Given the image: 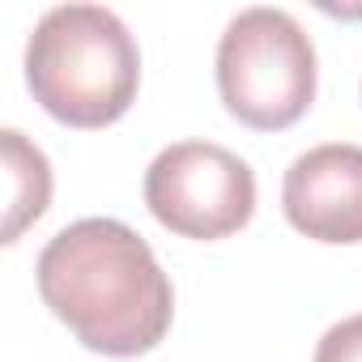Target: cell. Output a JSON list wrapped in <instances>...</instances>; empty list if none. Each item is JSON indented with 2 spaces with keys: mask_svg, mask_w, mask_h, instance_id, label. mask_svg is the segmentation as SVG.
<instances>
[{
  "mask_svg": "<svg viewBox=\"0 0 362 362\" xmlns=\"http://www.w3.org/2000/svg\"><path fill=\"white\" fill-rule=\"evenodd\" d=\"M39 294L94 354H149L175 320V290L153 247L115 218H81L39 252Z\"/></svg>",
  "mask_w": 362,
  "mask_h": 362,
  "instance_id": "6da1fadb",
  "label": "cell"
},
{
  "mask_svg": "<svg viewBox=\"0 0 362 362\" xmlns=\"http://www.w3.org/2000/svg\"><path fill=\"white\" fill-rule=\"evenodd\" d=\"M5 149V175H9V218H5V243H18L30 222L43 218L52 201V166L39 145H30L18 128L0 132Z\"/></svg>",
  "mask_w": 362,
  "mask_h": 362,
  "instance_id": "8992f818",
  "label": "cell"
},
{
  "mask_svg": "<svg viewBox=\"0 0 362 362\" xmlns=\"http://www.w3.org/2000/svg\"><path fill=\"white\" fill-rule=\"evenodd\" d=\"M218 90L226 111L260 132L290 128L315 98L311 35L273 5H252L230 18L218 39Z\"/></svg>",
  "mask_w": 362,
  "mask_h": 362,
  "instance_id": "3957f363",
  "label": "cell"
},
{
  "mask_svg": "<svg viewBox=\"0 0 362 362\" xmlns=\"http://www.w3.org/2000/svg\"><path fill=\"white\" fill-rule=\"evenodd\" d=\"M281 209L315 243H362V145L328 141L298 153L281 179Z\"/></svg>",
  "mask_w": 362,
  "mask_h": 362,
  "instance_id": "5b68a950",
  "label": "cell"
},
{
  "mask_svg": "<svg viewBox=\"0 0 362 362\" xmlns=\"http://www.w3.org/2000/svg\"><path fill=\"white\" fill-rule=\"evenodd\" d=\"M311 362H362V315H349V320L332 324L320 337Z\"/></svg>",
  "mask_w": 362,
  "mask_h": 362,
  "instance_id": "52a82bcc",
  "label": "cell"
},
{
  "mask_svg": "<svg viewBox=\"0 0 362 362\" xmlns=\"http://www.w3.org/2000/svg\"><path fill=\"white\" fill-rule=\"evenodd\" d=\"M35 103L69 128L115 124L141 90V47L107 5H56L26 43Z\"/></svg>",
  "mask_w": 362,
  "mask_h": 362,
  "instance_id": "7a4b0ae2",
  "label": "cell"
},
{
  "mask_svg": "<svg viewBox=\"0 0 362 362\" xmlns=\"http://www.w3.org/2000/svg\"><path fill=\"white\" fill-rule=\"evenodd\" d=\"M145 205L179 239H226L256 214V170L214 141H175L145 170Z\"/></svg>",
  "mask_w": 362,
  "mask_h": 362,
  "instance_id": "277c9868",
  "label": "cell"
}]
</instances>
